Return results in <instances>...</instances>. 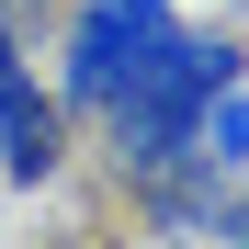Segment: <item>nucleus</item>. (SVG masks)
<instances>
[{
    "label": "nucleus",
    "instance_id": "2",
    "mask_svg": "<svg viewBox=\"0 0 249 249\" xmlns=\"http://www.w3.org/2000/svg\"><path fill=\"white\" fill-rule=\"evenodd\" d=\"M181 34L170 0H79L68 12V68H57V102L68 113H113L124 91L147 79V57Z\"/></svg>",
    "mask_w": 249,
    "mask_h": 249
},
{
    "label": "nucleus",
    "instance_id": "3",
    "mask_svg": "<svg viewBox=\"0 0 249 249\" xmlns=\"http://www.w3.org/2000/svg\"><path fill=\"white\" fill-rule=\"evenodd\" d=\"M57 159H68V102H57V91H34L23 46L0 34V170H12V181H46Z\"/></svg>",
    "mask_w": 249,
    "mask_h": 249
},
{
    "label": "nucleus",
    "instance_id": "4",
    "mask_svg": "<svg viewBox=\"0 0 249 249\" xmlns=\"http://www.w3.org/2000/svg\"><path fill=\"white\" fill-rule=\"evenodd\" d=\"M34 23H46V0H0V34L12 46H34Z\"/></svg>",
    "mask_w": 249,
    "mask_h": 249
},
{
    "label": "nucleus",
    "instance_id": "1",
    "mask_svg": "<svg viewBox=\"0 0 249 249\" xmlns=\"http://www.w3.org/2000/svg\"><path fill=\"white\" fill-rule=\"evenodd\" d=\"M227 79H249V46H238V34H193V23H181L170 46L147 57V79L102 113V124H113V159H124L136 181L181 170V159H193V124H204V102H215Z\"/></svg>",
    "mask_w": 249,
    "mask_h": 249
}]
</instances>
